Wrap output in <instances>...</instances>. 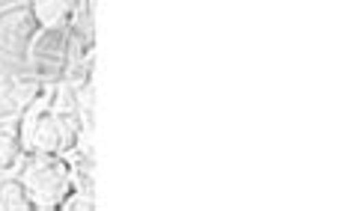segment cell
Returning <instances> with one entry per match:
<instances>
[{"label": "cell", "mask_w": 351, "mask_h": 211, "mask_svg": "<svg viewBox=\"0 0 351 211\" xmlns=\"http://www.w3.org/2000/svg\"><path fill=\"white\" fill-rule=\"evenodd\" d=\"M86 193H90V190L75 188V190L66 197L63 206H60V211H93L95 202H93V197H86Z\"/></svg>", "instance_id": "obj_9"}, {"label": "cell", "mask_w": 351, "mask_h": 211, "mask_svg": "<svg viewBox=\"0 0 351 211\" xmlns=\"http://www.w3.org/2000/svg\"><path fill=\"white\" fill-rule=\"evenodd\" d=\"M27 66L36 81H66L69 66H72V39L69 27H39L27 48Z\"/></svg>", "instance_id": "obj_3"}, {"label": "cell", "mask_w": 351, "mask_h": 211, "mask_svg": "<svg viewBox=\"0 0 351 211\" xmlns=\"http://www.w3.org/2000/svg\"><path fill=\"white\" fill-rule=\"evenodd\" d=\"M86 0H27L39 27H69Z\"/></svg>", "instance_id": "obj_5"}, {"label": "cell", "mask_w": 351, "mask_h": 211, "mask_svg": "<svg viewBox=\"0 0 351 211\" xmlns=\"http://www.w3.org/2000/svg\"><path fill=\"white\" fill-rule=\"evenodd\" d=\"M36 30L39 24L33 18L27 0H19V3H10L0 10V51L24 57L33 36H36Z\"/></svg>", "instance_id": "obj_4"}, {"label": "cell", "mask_w": 351, "mask_h": 211, "mask_svg": "<svg viewBox=\"0 0 351 211\" xmlns=\"http://www.w3.org/2000/svg\"><path fill=\"white\" fill-rule=\"evenodd\" d=\"M12 3H19V0H12Z\"/></svg>", "instance_id": "obj_10"}, {"label": "cell", "mask_w": 351, "mask_h": 211, "mask_svg": "<svg viewBox=\"0 0 351 211\" xmlns=\"http://www.w3.org/2000/svg\"><path fill=\"white\" fill-rule=\"evenodd\" d=\"M0 211H33V199L21 179L3 175L0 179Z\"/></svg>", "instance_id": "obj_6"}, {"label": "cell", "mask_w": 351, "mask_h": 211, "mask_svg": "<svg viewBox=\"0 0 351 211\" xmlns=\"http://www.w3.org/2000/svg\"><path fill=\"white\" fill-rule=\"evenodd\" d=\"M21 158H24V146H21L19 134L0 128V175H10L19 170Z\"/></svg>", "instance_id": "obj_7"}, {"label": "cell", "mask_w": 351, "mask_h": 211, "mask_svg": "<svg viewBox=\"0 0 351 211\" xmlns=\"http://www.w3.org/2000/svg\"><path fill=\"white\" fill-rule=\"evenodd\" d=\"M19 140L27 152L72 155L84 143V122L77 108L60 104L54 84H45L39 95L19 113Z\"/></svg>", "instance_id": "obj_1"}, {"label": "cell", "mask_w": 351, "mask_h": 211, "mask_svg": "<svg viewBox=\"0 0 351 211\" xmlns=\"http://www.w3.org/2000/svg\"><path fill=\"white\" fill-rule=\"evenodd\" d=\"M33 211H57L66 202V197L77 188V170L69 161V155H45V152H27L19 164Z\"/></svg>", "instance_id": "obj_2"}, {"label": "cell", "mask_w": 351, "mask_h": 211, "mask_svg": "<svg viewBox=\"0 0 351 211\" xmlns=\"http://www.w3.org/2000/svg\"><path fill=\"white\" fill-rule=\"evenodd\" d=\"M21 110H24V104L15 99V92L10 90V84L0 81V122H3V119H19Z\"/></svg>", "instance_id": "obj_8"}]
</instances>
